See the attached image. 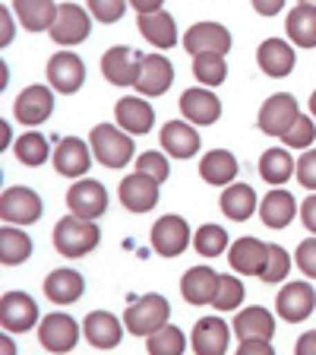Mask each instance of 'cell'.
Wrapping results in <instances>:
<instances>
[{
    "mask_svg": "<svg viewBox=\"0 0 316 355\" xmlns=\"http://www.w3.org/2000/svg\"><path fill=\"white\" fill-rule=\"evenodd\" d=\"M304 111L297 105L295 96H288V92H275V96L266 98V105L259 108V130L269 133V137H285L291 127L297 124Z\"/></svg>",
    "mask_w": 316,
    "mask_h": 355,
    "instance_id": "cell-4",
    "label": "cell"
},
{
    "mask_svg": "<svg viewBox=\"0 0 316 355\" xmlns=\"http://www.w3.org/2000/svg\"><path fill=\"white\" fill-rule=\"evenodd\" d=\"M16 121L26 127H38L44 124V121L51 118V111H54V96H51V89L48 86H29V89H22L19 96H16Z\"/></svg>",
    "mask_w": 316,
    "mask_h": 355,
    "instance_id": "cell-13",
    "label": "cell"
},
{
    "mask_svg": "<svg viewBox=\"0 0 316 355\" xmlns=\"http://www.w3.org/2000/svg\"><path fill=\"white\" fill-rule=\"evenodd\" d=\"M199 178L215 187H231V181L237 178L234 153H228V149H212V153H206L203 162H199Z\"/></svg>",
    "mask_w": 316,
    "mask_h": 355,
    "instance_id": "cell-29",
    "label": "cell"
},
{
    "mask_svg": "<svg viewBox=\"0 0 316 355\" xmlns=\"http://www.w3.org/2000/svg\"><path fill=\"white\" fill-rule=\"evenodd\" d=\"M80 333H82V327L76 324L70 314L54 311V314H48V318L38 324V343H41L48 352L64 355V352H70V349L80 343Z\"/></svg>",
    "mask_w": 316,
    "mask_h": 355,
    "instance_id": "cell-5",
    "label": "cell"
},
{
    "mask_svg": "<svg viewBox=\"0 0 316 355\" xmlns=\"http://www.w3.org/2000/svg\"><path fill=\"white\" fill-rule=\"evenodd\" d=\"M0 349H3V355H16V346H13V336H10V333L0 336Z\"/></svg>",
    "mask_w": 316,
    "mask_h": 355,
    "instance_id": "cell-54",
    "label": "cell"
},
{
    "mask_svg": "<svg viewBox=\"0 0 316 355\" xmlns=\"http://www.w3.org/2000/svg\"><path fill=\"white\" fill-rule=\"evenodd\" d=\"M237 355H275V349L269 340H241Z\"/></svg>",
    "mask_w": 316,
    "mask_h": 355,
    "instance_id": "cell-48",
    "label": "cell"
},
{
    "mask_svg": "<svg viewBox=\"0 0 316 355\" xmlns=\"http://www.w3.org/2000/svg\"><path fill=\"white\" fill-rule=\"evenodd\" d=\"M130 7L136 10L140 16H152V13H158V10H165V7H162V0H133Z\"/></svg>",
    "mask_w": 316,
    "mask_h": 355,
    "instance_id": "cell-51",
    "label": "cell"
},
{
    "mask_svg": "<svg viewBox=\"0 0 316 355\" xmlns=\"http://www.w3.org/2000/svg\"><path fill=\"white\" fill-rule=\"evenodd\" d=\"M310 111H313V118H316V92L310 96Z\"/></svg>",
    "mask_w": 316,
    "mask_h": 355,
    "instance_id": "cell-56",
    "label": "cell"
},
{
    "mask_svg": "<svg viewBox=\"0 0 316 355\" xmlns=\"http://www.w3.org/2000/svg\"><path fill=\"white\" fill-rule=\"evenodd\" d=\"M275 308H279L281 320H288V324H301V320H307L316 308V288L304 279L301 282H288V286L279 292Z\"/></svg>",
    "mask_w": 316,
    "mask_h": 355,
    "instance_id": "cell-8",
    "label": "cell"
},
{
    "mask_svg": "<svg viewBox=\"0 0 316 355\" xmlns=\"http://www.w3.org/2000/svg\"><path fill=\"white\" fill-rule=\"evenodd\" d=\"M0 324L7 333H26L32 330L38 320V304L32 302L26 292H7L0 298Z\"/></svg>",
    "mask_w": 316,
    "mask_h": 355,
    "instance_id": "cell-10",
    "label": "cell"
},
{
    "mask_svg": "<svg viewBox=\"0 0 316 355\" xmlns=\"http://www.w3.org/2000/svg\"><path fill=\"white\" fill-rule=\"evenodd\" d=\"M184 48L193 58H199V54H221L225 58L231 51V32L219 22H196V26L187 29Z\"/></svg>",
    "mask_w": 316,
    "mask_h": 355,
    "instance_id": "cell-7",
    "label": "cell"
},
{
    "mask_svg": "<svg viewBox=\"0 0 316 355\" xmlns=\"http://www.w3.org/2000/svg\"><path fill=\"white\" fill-rule=\"evenodd\" d=\"M114 118H118V127L127 133H149L155 124V111L152 105H146L142 98H120L118 105H114Z\"/></svg>",
    "mask_w": 316,
    "mask_h": 355,
    "instance_id": "cell-26",
    "label": "cell"
},
{
    "mask_svg": "<svg viewBox=\"0 0 316 355\" xmlns=\"http://www.w3.org/2000/svg\"><path fill=\"white\" fill-rule=\"evenodd\" d=\"M82 333H86V340L95 349H114L124 340V327H120V320L111 311H92L82 320Z\"/></svg>",
    "mask_w": 316,
    "mask_h": 355,
    "instance_id": "cell-24",
    "label": "cell"
},
{
    "mask_svg": "<svg viewBox=\"0 0 316 355\" xmlns=\"http://www.w3.org/2000/svg\"><path fill=\"white\" fill-rule=\"evenodd\" d=\"M82 292H86V279L76 270H66V266L51 270L48 279H44V295L51 298L54 304H70L76 298H82Z\"/></svg>",
    "mask_w": 316,
    "mask_h": 355,
    "instance_id": "cell-27",
    "label": "cell"
},
{
    "mask_svg": "<svg viewBox=\"0 0 316 355\" xmlns=\"http://www.w3.org/2000/svg\"><path fill=\"white\" fill-rule=\"evenodd\" d=\"M168 318H171V304L165 295H142L140 302H133L124 314V324H127V333L133 336H152L158 333L162 327H168Z\"/></svg>",
    "mask_w": 316,
    "mask_h": 355,
    "instance_id": "cell-3",
    "label": "cell"
},
{
    "mask_svg": "<svg viewBox=\"0 0 316 355\" xmlns=\"http://www.w3.org/2000/svg\"><path fill=\"white\" fill-rule=\"evenodd\" d=\"M187 244H190V225H187L180 216H162V219L152 225V248L162 254V257L184 254Z\"/></svg>",
    "mask_w": 316,
    "mask_h": 355,
    "instance_id": "cell-14",
    "label": "cell"
},
{
    "mask_svg": "<svg viewBox=\"0 0 316 355\" xmlns=\"http://www.w3.org/2000/svg\"><path fill=\"white\" fill-rule=\"evenodd\" d=\"M295 171H297V162L288 155V149L272 146L259 155V175H263V181H269L272 187H281Z\"/></svg>",
    "mask_w": 316,
    "mask_h": 355,
    "instance_id": "cell-33",
    "label": "cell"
},
{
    "mask_svg": "<svg viewBox=\"0 0 316 355\" xmlns=\"http://www.w3.org/2000/svg\"><path fill=\"white\" fill-rule=\"evenodd\" d=\"M231 330L221 318H203L193 327V352L196 355H225L228 352Z\"/></svg>",
    "mask_w": 316,
    "mask_h": 355,
    "instance_id": "cell-20",
    "label": "cell"
},
{
    "mask_svg": "<svg viewBox=\"0 0 316 355\" xmlns=\"http://www.w3.org/2000/svg\"><path fill=\"white\" fill-rule=\"evenodd\" d=\"M253 209H257V193H253L250 184H231L221 193V213L234 222L250 219Z\"/></svg>",
    "mask_w": 316,
    "mask_h": 355,
    "instance_id": "cell-35",
    "label": "cell"
},
{
    "mask_svg": "<svg viewBox=\"0 0 316 355\" xmlns=\"http://www.w3.org/2000/svg\"><path fill=\"white\" fill-rule=\"evenodd\" d=\"M288 38L301 48H316V3H297L288 13Z\"/></svg>",
    "mask_w": 316,
    "mask_h": 355,
    "instance_id": "cell-32",
    "label": "cell"
},
{
    "mask_svg": "<svg viewBox=\"0 0 316 355\" xmlns=\"http://www.w3.org/2000/svg\"><path fill=\"white\" fill-rule=\"evenodd\" d=\"M48 80H51V86L57 89V92L73 96L76 89L82 86V80H86V64H82L80 54L60 51L48 60Z\"/></svg>",
    "mask_w": 316,
    "mask_h": 355,
    "instance_id": "cell-15",
    "label": "cell"
},
{
    "mask_svg": "<svg viewBox=\"0 0 316 355\" xmlns=\"http://www.w3.org/2000/svg\"><path fill=\"white\" fill-rule=\"evenodd\" d=\"M257 64L266 76L281 80V76H288L295 70V48L288 42H281V38H266L257 51Z\"/></svg>",
    "mask_w": 316,
    "mask_h": 355,
    "instance_id": "cell-23",
    "label": "cell"
},
{
    "mask_svg": "<svg viewBox=\"0 0 316 355\" xmlns=\"http://www.w3.org/2000/svg\"><path fill=\"white\" fill-rule=\"evenodd\" d=\"M281 140H285V146H291V149H307L310 143L316 140V124H313V118L301 114V118H297V124L291 127V130H288Z\"/></svg>",
    "mask_w": 316,
    "mask_h": 355,
    "instance_id": "cell-44",
    "label": "cell"
},
{
    "mask_svg": "<svg viewBox=\"0 0 316 355\" xmlns=\"http://www.w3.org/2000/svg\"><path fill=\"white\" fill-rule=\"evenodd\" d=\"M162 149L174 159H190L199 153V133L184 121H168L162 127Z\"/></svg>",
    "mask_w": 316,
    "mask_h": 355,
    "instance_id": "cell-30",
    "label": "cell"
},
{
    "mask_svg": "<svg viewBox=\"0 0 316 355\" xmlns=\"http://www.w3.org/2000/svg\"><path fill=\"white\" fill-rule=\"evenodd\" d=\"M297 266H301V273L310 276V279H316V235L307 238V241L297 244Z\"/></svg>",
    "mask_w": 316,
    "mask_h": 355,
    "instance_id": "cell-46",
    "label": "cell"
},
{
    "mask_svg": "<svg viewBox=\"0 0 316 355\" xmlns=\"http://www.w3.org/2000/svg\"><path fill=\"white\" fill-rule=\"evenodd\" d=\"M174 83V67L168 58L162 54H146L140 58V70H136V83L133 86L140 89L142 96H165Z\"/></svg>",
    "mask_w": 316,
    "mask_h": 355,
    "instance_id": "cell-11",
    "label": "cell"
},
{
    "mask_svg": "<svg viewBox=\"0 0 316 355\" xmlns=\"http://www.w3.org/2000/svg\"><path fill=\"white\" fill-rule=\"evenodd\" d=\"M89 146H92V155L108 168H124L133 159V153H136L130 133H124L114 124H98L92 130V137H89Z\"/></svg>",
    "mask_w": 316,
    "mask_h": 355,
    "instance_id": "cell-2",
    "label": "cell"
},
{
    "mask_svg": "<svg viewBox=\"0 0 316 355\" xmlns=\"http://www.w3.org/2000/svg\"><path fill=\"white\" fill-rule=\"evenodd\" d=\"M228 260L237 273L259 276L266 270V260H269V244H263L259 238H237L228 248Z\"/></svg>",
    "mask_w": 316,
    "mask_h": 355,
    "instance_id": "cell-21",
    "label": "cell"
},
{
    "mask_svg": "<svg viewBox=\"0 0 316 355\" xmlns=\"http://www.w3.org/2000/svg\"><path fill=\"white\" fill-rule=\"evenodd\" d=\"M89 29H92V16L86 10L76 3H60L57 19L51 26V38L57 44H80L89 38Z\"/></svg>",
    "mask_w": 316,
    "mask_h": 355,
    "instance_id": "cell-12",
    "label": "cell"
},
{
    "mask_svg": "<svg viewBox=\"0 0 316 355\" xmlns=\"http://www.w3.org/2000/svg\"><path fill=\"white\" fill-rule=\"evenodd\" d=\"M124 10H127L124 0H89V13L98 22H118L124 16Z\"/></svg>",
    "mask_w": 316,
    "mask_h": 355,
    "instance_id": "cell-45",
    "label": "cell"
},
{
    "mask_svg": "<svg viewBox=\"0 0 316 355\" xmlns=\"http://www.w3.org/2000/svg\"><path fill=\"white\" fill-rule=\"evenodd\" d=\"M66 207H70V216H80V219L92 222L108 209V191L98 181H76L66 191Z\"/></svg>",
    "mask_w": 316,
    "mask_h": 355,
    "instance_id": "cell-9",
    "label": "cell"
},
{
    "mask_svg": "<svg viewBox=\"0 0 316 355\" xmlns=\"http://www.w3.org/2000/svg\"><path fill=\"white\" fill-rule=\"evenodd\" d=\"M241 302H243V282L237 279V276L221 273L219 295H215L212 308L215 311H234V308H241Z\"/></svg>",
    "mask_w": 316,
    "mask_h": 355,
    "instance_id": "cell-41",
    "label": "cell"
},
{
    "mask_svg": "<svg viewBox=\"0 0 316 355\" xmlns=\"http://www.w3.org/2000/svg\"><path fill=\"white\" fill-rule=\"evenodd\" d=\"M288 270H291V257H288V251L279 248V244H269V260H266V270L259 273V279L269 282V286H275V282H281L288 276Z\"/></svg>",
    "mask_w": 316,
    "mask_h": 355,
    "instance_id": "cell-42",
    "label": "cell"
},
{
    "mask_svg": "<svg viewBox=\"0 0 316 355\" xmlns=\"http://www.w3.org/2000/svg\"><path fill=\"white\" fill-rule=\"evenodd\" d=\"M136 70H140V58L127 44H114L102 54V73L114 86H133L136 83Z\"/></svg>",
    "mask_w": 316,
    "mask_h": 355,
    "instance_id": "cell-17",
    "label": "cell"
},
{
    "mask_svg": "<svg viewBox=\"0 0 316 355\" xmlns=\"http://www.w3.org/2000/svg\"><path fill=\"white\" fill-rule=\"evenodd\" d=\"M32 254V241L26 232L13 229V225H7V229H0V260L7 266H16L22 263V260H29Z\"/></svg>",
    "mask_w": 316,
    "mask_h": 355,
    "instance_id": "cell-36",
    "label": "cell"
},
{
    "mask_svg": "<svg viewBox=\"0 0 316 355\" xmlns=\"http://www.w3.org/2000/svg\"><path fill=\"white\" fill-rule=\"evenodd\" d=\"M57 7L60 3H51V0H16L13 13L19 16V22L29 32H51L54 19H57Z\"/></svg>",
    "mask_w": 316,
    "mask_h": 355,
    "instance_id": "cell-31",
    "label": "cell"
},
{
    "mask_svg": "<svg viewBox=\"0 0 316 355\" xmlns=\"http://www.w3.org/2000/svg\"><path fill=\"white\" fill-rule=\"evenodd\" d=\"M146 349H149V355H184V349H187L184 330L174 324L162 327V330L152 333L146 340Z\"/></svg>",
    "mask_w": 316,
    "mask_h": 355,
    "instance_id": "cell-38",
    "label": "cell"
},
{
    "mask_svg": "<svg viewBox=\"0 0 316 355\" xmlns=\"http://www.w3.org/2000/svg\"><path fill=\"white\" fill-rule=\"evenodd\" d=\"M168 159H165L162 153H155V149H149V153H142L140 159H136V175H146L152 178L155 184H162V181H168Z\"/></svg>",
    "mask_w": 316,
    "mask_h": 355,
    "instance_id": "cell-43",
    "label": "cell"
},
{
    "mask_svg": "<svg viewBox=\"0 0 316 355\" xmlns=\"http://www.w3.org/2000/svg\"><path fill=\"white\" fill-rule=\"evenodd\" d=\"M234 336H241V340H272V333H275V318H272V311H266V308H243L237 311V318H234Z\"/></svg>",
    "mask_w": 316,
    "mask_h": 355,
    "instance_id": "cell-25",
    "label": "cell"
},
{
    "mask_svg": "<svg viewBox=\"0 0 316 355\" xmlns=\"http://www.w3.org/2000/svg\"><path fill=\"white\" fill-rule=\"evenodd\" d=\"M180 111H184V118L190 121V124L206 127L221 118V102L215 92H209V89H203V86H193L180 96Z\"/></svg>",
    "mask_w": 316,
    "mask_h": 355,
    "instance_id": "cell-18",
    "label": "cell"
},
{
    "mask_svg": "<svg viewBox=\"0 0 316 355\" xmlns=\"http://www.w3.org/2000/svg\"><path fill=\"white\" fill-rule=\"evenodd\" d=\"M13 153H16V159H19L22 165H29V168H35V165H44L48 162V140H44L41 133H35V130H29V133H22L19 140L13 143Z\"/></svg>",
    "mask_w": 316,
    "mask_h": 355,
    "instance_id": "cell-37",
    "label": "cell"
},
{
    "mask_svg": "<svg viewBox=\"0 0 316 355\" xmlns=\"http://www.w3.org/2000/svg\"><path fill=\"white\" fill-rule=\"evenodd\" d=\"M193 248H196L199 257H219V254H225V248H228V232L221 229V225H203V229L193 235Z\"/></svg>",
    "mask_w": 316,
    "mask_h": 355,
    "instance_id": "cell-40",
    "label": "cell"
},
{
    "mask_svg": "<svg viewBox=\"0 0 316 355\" xmlns=\"http://www.w3.org/2000/svg\"><path fill=\"white\" fill-rule=\"evenodd\" d=\"M295 216H297V200L288 191H281V187H272V191L263 197V203H259V219H263L269 229H285Z\"/></svg>",
    "mask_w": 316,
    "mask_h": 355,
    "instance_id": "cell-28",
    "label": "cell"
},
{
    "mask_svg": "<svg viewBox=\"0 0 316 355\" xmlns=\"http://www.w3.org/2000/svg\"><path fill=\"white\" fill-rule=\"evenodd\" d=\"M0 26H3V35H0V44H10L13 42V13L7 7L0 10Z\"/></svg>",
    "mask_w": 316,
    "mask_h": 355,
    "instance_id": "cell-52",
    "label": "cell"
},
{
    "mask_svg": "<svg viewBox=\"0 0 316 355\" xmlns=\"http://www.w3.org/2000/svg\"><path fill=\"white\" fill-rule=\"evenodd\" d=\"M0 146H10V124H0Z\"/></svg>",
    "mask_w": 316,
    "mask_h": 355,
    "instance_id": "cell-55",
    "label": "cell"
},
{
    "mask_svg": "<svg viewBox=\"0 0 316 355\" xmlns=\"http://www.w3.org/2000/svg\"><path fill=\"white\" fill-rule=\"evenodd\" d=\"M297 181L310 191H316V149H310L297 159Z\"/></svg>",
    "mask_w": 316,
    "mask_h": 355,
    "instance_id": "cell-47",
    "label": "cell"
},
{
    "mask_svg": "<svg viewBox=\"0 0 316 355\" xmlns=\"http://www.w3.org/2000/svg\"><path fill=\"white\" fill-rule=\"evenodd\" d=\"M51 159H54L57 175L80 178V175H86L89 165H92V146L82 143L80 137H64V140L57 143V149H54Z\"/></svg>",
    "mask_w": 316,
    "mask_h": 355,
    "instance_id": "cell-16",
    "label": "cell"
},
{
    "mask_svg": "<svg viewBox=\"0 0 316 355\" xmlns=\"http://www.w3.org/2000/svg\"><path fill=\"white\" fill-rule=\"evenodd\" d=\"M219 282L221 276L212 266H190L184 279H180V295L190 304H212L215 295H219Z\"/></svg>",
    "mask_w": 316,
    "mask_h": 355,
    "instance_id": "cell-19",
    "label": "cell"
},
{
    "mask_svg": "<svg viewBox=\"0 0 316 355\" xmlns=\"http://www.w3.org/2000/svg\"><path fill=\"white\" fill-rule=\"evenodd\" d=\"M98 241H102L98 225L89 219H80V216H64V219L54 225V248L70 260L86 257L89 251H95Z\"/></svg>",
    "mask_w": 316,
    "mask_h": 355,
    "instance_id": "cell-1",
    "label": "cell"
},
{
    "mask_svg": "<svg viewBox=\"0 0 316 355\" xmlns=\"http://www.w3.org/2000/svg\"><path fill=\"white\" fill-rule=\"evenodd\" d=\"M120 203H124L130 213H149V209L158 203V184L146 175H127L120 181Z\"/></svg>",
    "mask_w": 316,
    "mask_h": 355,
    "instance_id": "cell-22",
    "label": "cell"
},
{
    "mask_svg": "<svg viewBox=\"0 0 316 355\" xmlns=\"http://www.w3.org/2000/svg\"><path fill=\"white\" fill-rule=\"evenodd\" d=\"M253 10H257V13H263V16H272V13H279V10H281V0H257V3H253Z\"/></svg>",
    "mask_w": 316,
    "mask_h": 355,
    "instance_id": "cell-53",
    "label": "cell"
},
{
    "mask_svg": "<svg viewBox=\"0 0 316 355\" xmlns=\"http://www.w3.org/2000/svg\"><path fill=\"white\" fill-rule=\"evenodd\" d=\"M295 355H316V330L304 333L301 340H297V346H295Z\"/></svg>",
    "mask_w": 316,
    "mask_h": 355,
    "instance_id": "cell-50",
    "label": "cell"
},
{
    "mask_svg": "<svg viewBox=\"0 0 316 355\" xmlns=\"http://www.w3.org/2000/svg\"><path fill=\"white\" fill-rule=\"evenodd\" d=\"M301 219H304V225H307V232H313V235H316V193H313V197L304 200Z\"/></svg>",
    "mask_w": 316,
    "mask_h": 355,
    "instance_id": "cell-49",
    "label": "cell"
},
{
    "mask_svg": "<svg viewBox=\"0 0 316 355\" xmlns=\"http://www.w3.org/2000/svg\"><path fill=\"white\" fill-rule=\"evenodd\" d=\"M140 32L146 42H152L155 48H174L177 42V29H174V19H171L168 10H158L152 16H140Z\"/></svg>",
    "mask_w": 316,
    "mask_h": 355,
    "instance_id": "cell-34",
    "label": "cell"
},
{
    "mask_svg": "<svg viewBox=\"0 0 316 355\" xmlns=\"http://www.w3.org/2000/svg\"><path fill=\"white\" fill-rule=\"evenodd\" d=\"M0 219L16 225H32L41 219V197L32 187H7L0 193Z\"/></svg>",
    "mask_w": 316,
    "mask_h": 355,
    "instance_id": "cell-6",
    "label": "cell"
},
{
    "mask_svg": "<svg viewBox=\"0 0 316 355\" xmlns=\"http://www.w3.org/2000/svg\"><path fill=\"white\" fill-rule=\"evenodd\" d=\"M193 76L203 86H219L228 76V60L221 54H199V58H193Z\"/></svg>",
    "mask_w": 316,
    "mask_h": 355,
    "instance_id": "cell-39",
    "label": "cell"
}]
</instances>
